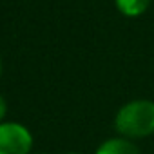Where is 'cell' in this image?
Segmentation results:
<instances>
[{"label": "cell", "mask_w": 154, "mask_h": 154, "mask_svg": "<svg viewBox=\"0 0 154 154\" xmlns=\"http://www.w3.org/2000/svg\"><path fill=\"white\" fill-rule=\"evenodd\" d=\"M6 114H8V102H6V98L2 94H0V123L4 122Z\"/></svg>", "instance_id": "5b68a950"}, {"label": "cell", "mask_w": 154, "mask_h": 154, "mask_svg": "<svg viewBox=\"0 0 154 154\" xmlns=\"http://www.w3.org/2000/svg\"><path fill=\"white\" fill-rule=\"evenodd\" d=\"M38 154H45V152H38Z\"/></svg>", "instance_id": "ba28073f"}, {"label": "cell", "mask_w": 154, "mask_h": 154, "mask_svg": "<svg viewBox=\"0 0 154 154\" xmlns=\"http://www.w3.org/2000/svg\"><path fill=\"white\" fill-rule=\"evenodd\" d=\"M0 74H2V60H0Z\"/></svg>", "instance_id": "8992f818"}, {"label": "cell", "mask_w": 154, "mask_h": 154, "mask_svg": "<svg viewBox=\"0 0 154 154\" xmlns=\"http://www.w3.org/2000/svg\"><path fill=\"white\" fill-rule=\"evenodd\" d=\"M94 154H140V150L132 140L125 136H116V138H109L103 143H100Z\"/></svg>", "instance_id": "3957f363"}, {"label": "cell", "mask_w": 154, "mask_h": 154, "mask_svg": "<svg viewBox=\"0 0 154 154\" xmlns=\"http://www.w3.org/2000/svg\"><path fill=\"white\" fill-rule=\"evenodd\" d=\"M67 154H78V152H67Z\"/></svg>", "instance_id": "52a82bcc"}, {"label": "cell", "mask_w": 154, "mask_h": 154, "mask_svg": "<svg viewBox=\"0 0 154 154\" xmlns=\"http://www.w3.org/2000/svg\"><path fill=\"white\" fill-rule=\"evenodd\" d=\"M114 4H116V9L123 17L138 18L149 9L150 0H114Z\"/></svg>", "instance_id": "277c9868"}, {"label": "cell", "mask_w": 154, "mask_h": 154, "mask_svg": "<svg viewBox=\"0 0 154 154\" xmlns=\"http://www.w3.org/2000/svg\"><path fill=\"white\" fill-rule=\"evenodd\" d=\"M33 149V134L17 122L0 123V154H29Z\"/></svg>", "instance_id": "7a4b0ae2"}, {"label": "cell", "mask_w": 154, "mask_h": 154, "mask_svg": "<svg viewBox=\"0 0 154 154\" xmlns=\"http://www.w3.org/2000/svg\"><path fill=\"white\" fill-rule=\"evenodd\" d=\"M114 129L129 140L154 134V102L140 98L123 103L114 116Z\"/></svg>", "instance_id": "6da1fadb"}]
</instances>
